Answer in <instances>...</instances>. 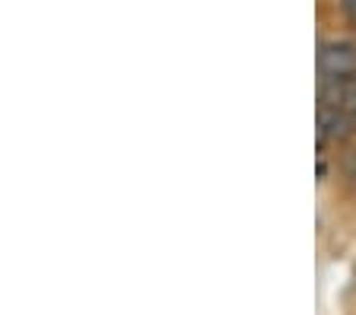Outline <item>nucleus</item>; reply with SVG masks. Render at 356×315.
I'll use <instances>...</instances> for the list:
<instances>
[{
  "label": "nucleus",
  "instance_id": "f257e3e1",
  "mask_svg": "<svg viewBox=\"0 0 356 315\" xmlns=\"http://www.w3.org/2000/svg\"><path fill=\"white\" fill-rule=\"evenodd\" d=\"M318 83H341L356 76V42L321 38L318 42Z\"/></svg>",
  "mask_w": 356,
  "mask_h": 315
},
{
  "label": "nucleus",
  "instance_id": "f03ea898",
  "mask_svg": "<svg viewBox=\"0 0 356 315\" xmlns=\"http://www.w3.org/2000/svg\"><path fill=\"white\" fill-rule=\"evenodd\" d=\"M353 134V124H350L347 112L337 108V105H325L318 102V153H325L327 143H341Z\"/></svg>",
  "mask_w": 356,
  "mask_h": 315
},
{
  "label": "nucleus",
  "instance_id": "20e7f679",
  "mask_svg": "<svg viewBox=\"0 0 356 315\" xmlns=\"http://www.w3.org/2000/svg\"><path fill=\"white\" fill-rule=\"evenodd\" d=\"M341 3V10H343V16L350 19V26L356 29V0H337Z\"/></svg>",
  "mask_w": 356,
  "mask_h": 315
},
{
  "label": "nucleus",
  "instance_id": "7ed1b4c3",
  "mask_svg": "<svg viewBox=\"0 0 356 315\" xmlns=\"http://www.w3.org/2000/svg\"><path fill=\"white\" fill-rule=\"evenodd\" d=\"M318 102L343 108L356 134V76L341 80V83H318Z\"/></svg>",
  "mask_w": 356,
  "mask_h": 315
}]
</instances>
